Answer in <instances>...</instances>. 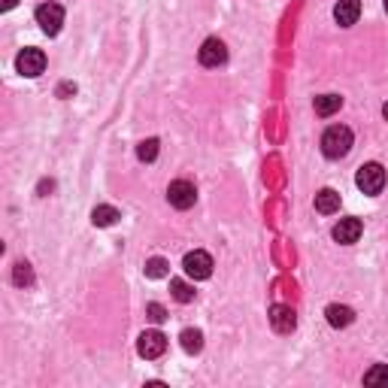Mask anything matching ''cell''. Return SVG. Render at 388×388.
Segmentation results:
<instances>
[{
    "label": "cell",
    "mask_w": 388,
    "mask_h": 388,
    "mask_svg": "<svg viewBox=\"0 0 388 388\" xmlns=\"http://www.w3.org/2000/svg\"><path fill=\"white\" fill-rule=\"evenodd\" d=\"M352 140H355V136H352V131L346 124H330L322 136V152L328 158H343L352 149Z\"/></svg>",
    "instance_id": "6da1fadb"
},
{
    "label": "cell",
    "mask_w": 388,
    "mask_h": 388,
    "mask_svg": "<svg viewBox=\"0 0 388 388\" xmlns=\"http://www.w3.org/2000/svg\"><path fill=\"white\" fill-rule=\"evenodd\" d=\"M355 185L364 191V194H370V198H376L382 188H385V167L382 164H376V161H370V164H364L361 170H358V176H355Z\"/></svg>",
    "instance_id": "7a4b0ae2"
},
{
    "label": "cell",
    "mask_w": 388,
    "mask_h": 388,
    "mask_svg": "<svg viewBox=\"0 0 388 388\" xmlns=\"http://www.w3.org/2000/svg\"><path fill=\"white\" fill-rule=\"evenodd\" d=\"M136 352H140L146 361L161 358L167 352V337L161 334V330H143L140 340H136Z\"/></svg>",
    "instance_id": "3957f363"
},
{
    "label": "cell",
    "mask_w": 388,
    "mask_h": 388,
    "mask_svg": "<svg viewBox=\"0 0 388 388\" xmlns=\"http://www.w3.org/2000/svg\"><path fill=\"white\" fill-rule=\"evenodd\" d=\"M182 270H185L191 279H210L212 276V258H210V252H203V249H194V252H188L185 261H182Z\"/></svg>",
    "instance_id": "277c9868"
},
{
    "label": "cell",
    "mask_w": 388,
    "mask_h": 388,
    "mask_svg": "<svg viewBox=\"0 0 388 388\" xmlns=\"http://www.w3.org/2000/svg\"><path fill=\"white\" fill-rule=\"evenodd\" d=\"M167 200L173 203L176 210H188V207H194V200H198V188H194V182H188V179H176V182H170V188H167Z\"/></svg>",
    "instance_id": "5b68a950"
},
{
    "label": "cell",
    "mask_w": 388,
    "mask_h": 388,
    "mask_svg": "<svg viewBox=\"0 0 388 388\" xmlns=\"http://www.w3.org/2000/svg\"><path fill=\"white\" fill-rule=\"evenodd\" d=\"M37 25L43 28V33L55 37V33L61 31V25H64V9L58 4H40L37 6Z\"/></svg>",
    "instance_id": "8992f818"
},
{
    "label": "cell",
    "mask_w": 388,
    "mask_h": 388,
    "mask_svg": "<svg viewBox=\"0 0 388 388\" xmlns=\"http://www.w3.org/2000/svg\"><path fill=\"white\" fill-rule=\"evenodd\" d=\"M16 70L21 73V76H28V79H33V76H40L43 70H45V55H43V49H25L16 58Z\"/></svg>",
    "instance_id": "52a82bcc"
},
{
    "label": "cell",
    "mask_w": 388,
    "mask_h": 388,
    "mask_svg": "<svg viewBox=\"0 0 388 388\" xmlns=\"http://www.w3.org/2000/svg\"><path fill=\"white\" fill-rule=\"evenodd\" d=\"M270 325L276 334H291V330L298 328V316H294L291 306L276 303V306H270Z\"/></svg>",
    "instance_id": "ba28073f"
},
{
    "label": "cell",
    "mask_w": 388,
    "mask_h": 388,
    "mask_svg": "<svg viewBox=\"0 0 388 388\" xmlns=\"http://www.w3.org/2000/svg\"><path fill=\"white\" fill-rule=\"evenodd\" d=\"M225 61H227V49L219 37H210L200 45V64L203 67H222Z\"/></svg>",
    "instance_id": "9c48e42d"
},
{
    "label": "cell",
    "mask_w": 388,
    "mask_h": 388,
    "mask_svg": "<svg viewBox=\"0 0 388 388\" xmlns=\"http://www.w3.org/2000/svg\"><path fill=\"white\" fill-rule=\"evenodd\" d=\"M361 231H364L361 219H340V225L334 227V239L337 243H343V246H352V243H358Z\"/></svg>",
    "instance_id": "30bf717a"
},
{
    "label": "cell",
    "mask_w": 388,
    "mask_h": 388,
    "mask_svg": "<svg viewBox=\"0 0 388 388\" xmlns=\"http://www.w3.org/2000/svg\"><path fill=\"white\" fill-rule=\"evenodd\" d=\"M361 16V0H340V4L334 6V18L340 28H352Z\"/></svg>",
    "instance_id": "8fae6325"
},
{
    "label": "cell",
    "mask_w": 388,
    "mask_h": 388,
    "mask_svg": "<svg viewBox=\"0 0 388 388\" xmlns=\"http://www.w3.org/2000/svg\"><path fill=\"white\" fill-rule=\"evenodd\" d=\"M325 316H328L330 328H349L352 322H355V313H352L349 306H343V303H330L325 310Z\"/></svg>",
    "instance_id": "7c38bea8"
},
{
    "label": "cell",
    "mask_w": 388,
    "mask_h": 388,
    "mask_svg": "<svg viewBox=\"0 0 388 388\" xmlns=\"http://www.w3.org/2000/svg\"><path fill=\"white\" fill-rule=\"evenodd\" d=\"M316 210L322 212V215H330V212H337L340 210V194L334 188H322L316 194Z\"/></svg>",
    "instance_id": "4fadbf2b"
},
{
    "label": "cell",
    "mask_w": 388,
    "mask_h": 388,
    "mask_svg": "<svg viewBox=\"0 0 388 388\" xmlns=\"http://www.w3.org/2000/svg\"><path fill=\"white\" fill-rule=\"evenodd\" d=\"M340 107H343V97H340V95H322V97H316V116H322V119L334 116Z\"/></svg>",
    "instance_id": "5bb4252c"
},
{
    "label": "cell",
    "mask_w": 388,
    "mask_h": 388,
    "mask_svg": "<svg viewBox=\"0 0 388 388\" xmlns=\"http://www.w3.org/2000/svg\"><path fill=\"white\" fill-rule=\"evenodd\" d=\"M119 219H122L119 210L107 207V203H100V207H95V212H91V222H95L97 227H109V225H116Z\"/></svg>",
    "instance_id": "9a60e30c"
},
{
    "label": "cell",
    "mask_w": 388,
    "mask_h": 388,
    "mask_svg": "<svg viewBox=\"0 0 388 388\" xmlns=\"http://www.w3.org/2000/svg\"><path fill=\"white\" fill-rule=\"evenodd\" d=\"M179 340H182V349H185L188 355H198V352L203 349V334H200L198 328H185Z\"/></svg>",
    "instance_id": "2e32d148"
},
{
    "label": "cell",
    "mask_w": 388,
    "mask_h": 388,
    "mask_svg": "<svg viewBox=\"0 0 388 388\" xmlns=\"http://www.w3.org/2000/svg\"><path fill=\"white\" fill-rule=\"evenodd\" d=\"M170 294H173V301H179V303H191L194 301V289L188 282H182V279H170Z\"/></svg>",
    "instance_id": "e0dca14e"
},
{
    "label": "cell",
    "mask_w": 388,
    "mask_h": 388,
    "mask_svg": "<svg viewBox=\"0 0 388 388\" xmlns=\"http://www.w3.org/2000/svg\"><path fill=\"white\" fill-rule=\"evenodd\" d=\"M13 282L18 285V289H28V285L33 282V270L28 261H18V264L13 267Z\"/></svg>",
    "instance_id": "ac0fdd59"
},
{
    "label": "cell",
    "mask_w": 388,
    "mask_h": 388,
    "mask_svg": "<svg viewBox=\"0 0 388 388\" xmlns=\"http://www.w3.org/2000/svg\"><path fill=\"white\" fill-rule=\"evenodd\" d=\"M364 385H388V364H376L364 373Z\"/></svg>",
    "instance_id": "d6986e66"
},
{
    "label": "cell",
    "mask_w": 388,
    "mask_h": 388,
    "mask_svg": "<svg viewBox=\"0 0 388 388\" xmlns=\"http://www.w3.org/2000/svg\"><path fill=\"white\" fill-rule=\"evenodd\" d=\"M167 273H170V264L164 258H149V261H146V276H149V279H164Z\"/></svg>",
    "instance_id": "ffe728a7"
},
{
    "label": "cell",
    "mask_w": 388,
    "mask_h": 388,
    "mask_svg": "<svg viewBox=\"0 0 388 388\" xmlns=\"http://www.w3.org/2000/svg\"><path fill=\"white\" fill-rule=\"evenodd\" d=\"M136 158H140V161H155L158 158V140H143L140 146H136Z\"/></svg>",
    "instance_id": "44dd1931"
},
{
    "label": "cell",
    "mask_w": 388,
    "mask_h": 388,
    "mask_svg": "<svg viewBox=\"0 0 388 388\" xmlns=\"http://www.w3.org/2000/svg\"><path fill=\"white\" fill-rule=\"evenodd\" d=\"M146 316H149V318H152V322H155V325H161V322H164V318H167V310H164V306H161V303H149V306H146Z\"/></svg>",
    "instance_id": "7402d4cb"
},
{
    "label": "cell",
    "mask_w": 388,
    "mask_h": 388,
    "mask_svg": "<svg viewBox=\"0 0 388 388\" xmlns=\"http://www.w3.org/2000/svg\"><path fill=\"white\" fill-rule=\"evenodd\" d=\"M18 4V0H0V9H13Z\"/></svg>",
    "instance_id": "603a6c76"
},
{
    "label": "cell",
    "mask_w": 388,
    "mask_h": 388,
    "mask_svg": "<svg viewBox=\"0 0 388 388\" xmlns=\"http://www.w3.org/2000/svg\"><path fill=\"white\" fill-rule=\"evenodd\" d=\"M382 116H385V122H388V104H385V107H382Z\"/></svg>",
    "instance_id": "cb8c5ba5"
},
{
    "label": "cell",
    "mask_w": 388,
    "mask_h": 388,
    "mask_svg": "<svg viewBox=\"0 0 388 388\" xmlns=\"http://www.w3.org/2000/svg\"><path fill=\"white\" fill-rule=\"evenodd\" d=\"M385 13H388V0H385Z\"/></svg>",
    "instance_id": "d4e9b609"
}]
</instances>
